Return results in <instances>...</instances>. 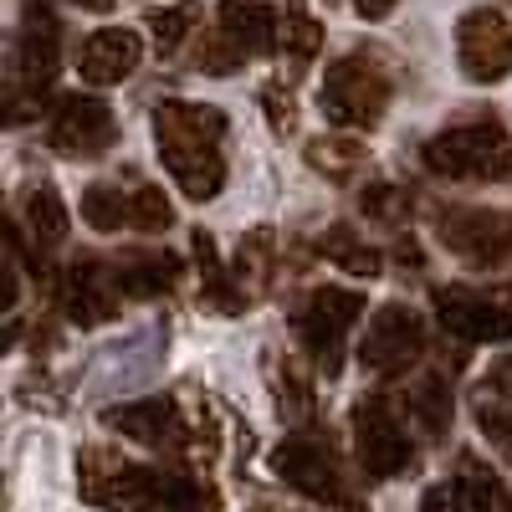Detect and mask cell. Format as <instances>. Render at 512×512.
I'll list each match as a JSON object with an SVG mask.
<instances>
[{
  "label": "cell",
  "instance_id": "cell-1",
  "mask_svg": "<svg viewBox=\"0 0 512 512\" xmlns=\"http://www.w3.org/2000/svg\"><path fill=\"white\" fill-rule=\"evenodd\" d=\"M226 134V113L210 108V103H164L154 113V139L159 154L169 164L175 185L200 205V200H216L226 185V159L216 154Z\"/></svg>",
  "mask_w": 512,
  "mask_h": 512
},
{
  "label": "cell",
  "instance_id": "cell-2",
  "mask_svg": "<svg viewBox=\"0 0 512 512\" xmlns=\"http://www.w3.org/2000/svg\"><path fill=\"white\" fill-rule=\"evenodd\" d=\"M425 169L446 180H507L512 175V144L502 123H466L446 128L425 144Z\"/></svg>",
  "mask_w": 512,
  "mask_h": 512
},
{
  "label": "cell",
  "instance_id": "cell-3",
  "mask_svg": "<svg viewBox=\"0 0 512 512\" xmlns=\"http://www.w3.org/2000/svg\"><path fill=\"white\" fill-rule=\"evenodd\" d=\"M364 313V292H349V287H313L297 308V338L313 349L318 369L323 374H338L344 364V338L354 333Z\"/></svg>",
  "mask_w": 512,
  "mask_h": 512
},
{
  "label": "cell",
  "instance_id": "cell-4",
  "mask_svg": "<svg viewBox=\"0 0 512 512\" xmlns=\"http://www.w3.org/2000/svg\"><path fill=\"white\" fill-rule=\"evenodd\" d=\"M390 108V77L364 57H344L323 72V113L338 128H374Z\"/></svg>",
  "mask_w": 512,
  "mask_h": 512
},
{
  "label": "cell",
  "instance_id": "cell-5",
  "mask_svg": "<svg viewBox=\"0 0 512 512\" xmlns=\"http://www.w3.org/2000/svg\"><path fill=\"white\" fill-rule=\"evenodd\" d=\"M272 472L313 502H328V507H354L349 487H344V472L328 451V441L318 436H287L277 451H272Z\"/></svg>",
  "mask_w": 512,
  "mask_h": 512
},
{
  "label": "cell",
  "instance_id": "cell-6",
  "mask_svg": "<svg viewBox=\"0 0 512 512\" xmlns=\"http://www.w3.org/2000/svg\"><path fill=\"white\" fill-rule=\"evenodd\" d=\"M420 354H425V323L400 303H384L359 338V364L369 374H405Z\"/></svg>",
  "mask_w": 512,
  "mask_h": 512
},
{
  "label": "cell",
  "instance_id": "cell-7",
  "mask_svg": "<svg viewBox=\"0 0 512 512\" xmlns=\"http://www.w3.org/2000/svg\"><path fill=\"white\" fill-rule=\"evenodd\" d=\"M354 451H359V466L384 482V477H400L405 466H410V441L400 431V420L390 415V405H384L379 395H364L354 405Z\"/></svg>",
  "mask_w": 512,
  "mask_h": 512
},
{
  "label": "cell",
  "instance_id": "cell-8",
  "mask_svg": "<svg viewBox=\"0 0 512 512\" xmlns=\"http://www.w3.org/2000/svg\"><path fill=\"white\" fill-rule=\"evenodd\" d=\"M456 57L472 82H502L512 72V26L497 11H466L456 21Z\"/></svg>",
  "mask_w": 512,
  "mask_h": 512
},
{
  "label": "cell",
  "instance_id": "cell-9",
  "mask_svg": "<svg viewBox=\"0 0 512 512\" xmlns=\"http://www.w3.org/2000/svg\"><path fill=\"white\" fill-rule=\"evenodd\" d=\"M113 139H118V118H113L108 103L77 98V93L57 103V113H52V149H62L72 159H98V154L113 149Z\"/></svg>",
  "mask_w": 512,
  "mask_h": 512
},
{
  "label": "cell",
  "instance_id": "cell-10",
  "mask_svg": "<svg viewBox=\"0 0 512 512\" xmlns=\"http://www.w3.org/2000/svg\"><path fill=\"white\" fill-rule=\"evenodd\" d=\"M441 236L472 267H502L512 256V221L497 210H451L441 221Z\"/></svg>",
  "mask_w": 512,
  "mask_h": 512
},
{
  "label": "cell",
  "instance_id": "cell-11",
  "mask_svg": "<svg viewBox=\"0 0 512 512\" xmlns=\"http://www.w3.org/2000/svg\"><path fill=\"white\" fill-rule=\"evenodd\" d=\"M436 313L441 323L466 338V344H487V338H507L512 333V308L492 303V297L472 292V287H441L436 292Z\"/></svg>",
  "mask_w": 512,
  "mask_h": 512
},
{
  "label": "cell",
  "instance_id": "cell-12",
  "mask_svg": "<svg viewBox=\"0 0 512 512\" xmlns=\"http://www.w3.org/2000/svg\"><path fill=\"white\" fill-rule=\"evenodd\" d=\"M139 62H144V36L128 31V26L93 31L88 41H82V52H77V72L88 77L93 88H113V82H123Z\"/></svg>",
  "mask_w": 512,
  "mask_h": 512
},
{
  "label": "cell",
  "instance_id": "cell-13",
  "mask_svg": "<svg viewBox=\"0 0 512 512\" xmlns=\"http://www.w3.org/2000/svg\"><path fill=\"white\" fill-rule=\"evenodd\" d=\"M103 420L113 425L118 436L144 441V446H154V451H159V446H180V436H185L175 400H134V405H113V410H103Z\"/></svg>",
  "mask_w": 512,
  "mask_h": 512
},
{
  "label": "cell",
  "instance_id": "cell-14",
  "mask_svg": "<svg viewBox=\"0 0 512 512\" xmlns=\"http://www.w3.org/2000/svg\"><path fill=\"white\" fill-rule=\"evenodd\" d=\"M221 31L241 57H267L282 47V16L262 0H226L221 6Z\"/></svg>",
  "mask_w": 512,
  "mask_h": 512
},
{
  "label": "cell",
  "instance_id": "cell-15",
  "mask_svg": "<svg viewBox=\"0 0 512 512\" xmlns=\"http://www.w3.org/2000/svg\"><path fill=\"white\" fill-rule=\"evenodd\" d=\"M118 277H108L98 262H82V267H72L67 272V282H62V297H67V313L77 318V323H108L113 313H118Z\"/></svg>",
  "mask_w": 512,
  "mask_h": 512
},
{
  "label": "cell",
  "instance_id": "cell-16",
  "mask_svg": "<svg viewBox=\"0 0 512 512\" xmlns=\"http://www.w3.org/2000/svg\"><path fill=\"white\" fill-rule=\"evenodd\" d=\"M21 72H26V88H47L57 77V21L52 11H31L26 16V36H21Z\"/></svg>",
  "mask_w": 512,
  "mask_h": 512
},
{
  "label": "cell",
  "instance_id": "cell-17",
  "mask_svg": "<svg viewBox=\"0 0 512 512\" xmlns=\"http://www.w3.org/2000/svg\"><path fill=\"white\" fill-rule=\"evenodd\" d=\"M451 512H512V492L487 472L482 461L466 456L451 482Z\"/></svg>",
  "mask_w": 512,
  "mask_h": 512
},
{
  "label": "cell",
  "instance_id": "cell-18",
  "mask_svg": "<svg viewBox=\"0 0 512 512\" xmlns=\"http://www.w3.org/2000/svg\"><path fill=\"white\" fill-rule=\"evenodd\" d=\"M180 277V262L175 256H164V251H144V256H128V262L118 267V282L123 292H134V297H154V292H169Z\"/></svg>",
  "mask_w": 512,
  "mask_h": 512
},
{
  "label": "cell",
  "instance_id": "cell-19",
  "mask_svg": "<svg viewBox=\"0 0 512 512\" xmlns=\"http://www.w3.org/2000/svg\"><path fill=\"white\" fill-rule=\"evenodd\" d=\"M410 415L425 425V436H446L451 431V384L446 374H425L410 390Z\"/></svg>",
  "mask_w": 512,
  "mask_h": 512
},
{
  "label": "cell",
  "instance_id": "cell-20",
  "mask_svg": "<svg viewBox=\"0 0 512 512\" xmlns=\"http://www.w3.org/2000/svg\"><path fill=\"white\" fill-rule=\"evenodd\" d=\"M82 221L93 231H118V226H134V200L113 185H88L82 190Z\"/></svg>",
  "mask_w": 512,
  "mask_h": 512
},
{
  "label": "cell",
  "instance_id": "cell-21",
  "mask_svg": "<svg viewBox=\"0 0 512 512\" xmlns=\"http://www.w3.org/2000/svg\"><path fill=\"white\" fill-rule=\"evenodd\" d=\"M318 251L328 256V262H338L344 272H354V277H374L379 272V251L364 246L349 226H328V236L318 241Z\"/></svg>",
  "mask_w": 512,
  "mask_h": 512
},
{
  "label": "cell",
  "instance_id": "cell-22",
  "mask_svg": "<svg viewBox=\"0 0 512 512\" xmlns=\"http://www.w3.org/2000/svg\"><path fill=\"white\" fill-rule=\"evenodd\" d=\"M26 231L41 241V246H57L62 236H67V205H62V195L57 190H31L26 195Z\"/></svg>",
  "mask_w": 512,
  "mask_h": 512
},
{
  "label": "cell",
  "instance_id": "cell-23",
  "mask_svg": "<svg viewBox=\"0 0 512 512\" xmlns=\"http://www.w3.org/2000/svg\"><path fill=\"white\" fill-rule=\"evenodd\" d=\"M318 47H323V26L308 16L303 0H287V11H282V52H292L297 62H308V57H318Z\"/></svg>",
  "mask_w": 512,
  "mask_h": 512
},
{
  "label": "cell",
  "instance_id": "cell-24",
  "mask_svg": "<svg viewBox=\"0 0 512 512\" xmlns=\"http://www.w3.org/2000/svg\"><path fill=\"white\" fill-rule=\"evenodd\" d=\"M308 164L323 169L328 180H349L354 169L364 164V144H354V139H313L308 144Z\"/></svg>",
  "mask_w": 512,
  "mask_h": 512
},
{
  "label": "cell",
  "instance_id": "cell-25",
  "mask_svg": "<svg viewBox=\"0 0 512 512\" xmlns=\"http://www.w3.org/2000/svg\"><path fill=\"white\" fill-rule=\"evenodd\" d=\"M159 512H221V497L190 482V477H169L164 472V497H159Z\"/></svg>",
  "mask_w": 512,
  "mask_h": 512
},
{
  "label": "cell",
  "instance_id": "cell-26",
  "mask_svg": "<svg viewBox=\"0 0 512 512\" xmlns=\"http://www.w3.org/2000/svg\"><path fill=\"white\" fill-rule=\"evenodd\" d=\"M195 6H169V11H149V31H154V41H159V52H175L180 41H185V31L195 26Z\"/></svg>",
  "mask_w": 512,
  "mask_h": 512
},
{
  "label": "cell",
  "instance_id": "cell-27",
  "mask_svg": "<svg viewBox=\"0 0 512 512\" xmlns=\"http://www.w3.org/2000/svg\"><path fill=\"white\" fill-rule=\"evenodd\" d=\"M128 200H134V226H139V231H164L169 221H175V210H169V200H164L154 185L134 190Z\"/></svg>",
  "mask_w": 512,
  "mask_h": 512
},
{
  "label": "cell",
  "instance_id": "cell-28",
  "mask_svg": "<svg viewBox=\"0 0 512 512\" xmlns=\"http://www.w3.org/2000/svg\"><path fill=\"white\" fill-rule=\"evenodd\" d=\"M359 205H364V216H374V221H400L405 216V195L395 185H369L359 195Z\"/></svg>",
  "mask_w": 512,
  "mask_h": 512
},
{
  "label": "cell",
  "instance_id": "cell-29",
  "mask_svg": "<svg viewBox=\"0 0 512 512\" xmlns=\"http://www.w3.org/2000/svg\"><path fill=\"white\" fill-rule=\"evenodd\" d=\"M200 57H205V72H210V77H226V72H236V67L246 62V57L231 47V36H226V31H216V36H210Z\"/></svg>",
  "mask_w": 512,
  "mask_h": 512
},
{
  "label": "cell",
  "instance_id": "cell-30",
  "mask_svg": "<svg viewBox=\"0 0 512 512\" xmlns=\"http://www.w3.org/2000/svg\"><path fill=\"white\" fill-rule=\"evenodd\" d=\"M487 395H492V400H502V405H512V354H507V359H497V364L487 369Z\"/></svg>",
  "mask_w": 512,
  "mask_h": 512
},
{
  "label": "cell",
  "instance_id": "cell-31",
  "mask_svg": "<svg viewBox=\"0 0 512 512\" xmlns=\"http://www.w3.org/2000/svg\"><path fill=\"white\" fill-rule=\"evenodd\" d=\"M262 103H267L272 128H282V134H287V128H292V98H287V93H277V88H267V93H262Z\"/></svg>",
  "mask_w": 512,
  "mask_h": 512
},
{
  "label": "cell",
  "instance_id": "cell-32",
  "mask_svg": "<svg viewBox=\"0 0 512 512\" xmlns=\"http://www.w3.org/2000/svg\"><path fill=\"white\" fill-rule=\"evenodd\" d=\"M395 6H400V0H354V11H359L364 21H384Z\"/></svg>",
  "mask_w": 512,
  "mask_h": 512
},
{
  "label": "cell",
  "instance_id": "cell-33",
  "mask_svg": "<svg viewBox=\"0 0 512 512\" xmlns=\"http://www.w3.org/2000/svg\"><path fill=\"white\" fill-rule=\"evenodd\" d=\"M67 6H77V11H98V16H103V11H113V0H67Z\"/></svg>",
  "mask_w": 512,
  "mask_h": 512
}]
</instances>
